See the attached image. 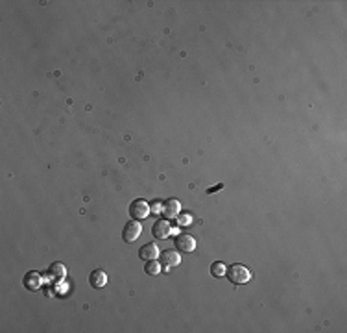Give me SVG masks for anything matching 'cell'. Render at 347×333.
Masks as SVG:
<instances>
[{
	"mask_svg": "<svg viewBox=\"0 0 347 333\" xmlns=\"http://www.w3.org/2000/svg\"><path fill=\"white\" fill-rule=\"evenodd\" d=\"M161 270H163V266H161V263L155 261V259L146 261V265H144V272H146V274H150V276H155V274H159Z\"/></svg>",
	"mask_w": 347,
	"mask_h": 333,
	"instance_id": "cell-12",
	"label": "cell"
},
{
	"mask_svg": "<svg viewBox=\"0 0 347 333\" xmlns=\"http://www.w3.org/2000/svg\"><path fill=\"white\" fill-rule=\"evenodd\" d=\"M107 283V274L102 270V268H96V270L91 272L89 276V285L95 287V289H102Z\"/></svg>",
	"mask_w": 347,
	"mask_h": 333,
	"instance_id": "cell-9",
	"label": "cell"
},
{
	"mask_svg": "<svg viewBox=\"0 0 347 333\" xmlns=\"http://www.w3.org/2000/svg\"><path fill=\"white\" fill-rule=\"evenodd\" d=\"M174 246L177 248V252L189 254V252H194L196 241H194V237L187 235V233H179V235H176V239H174Z\"/></svg>",
	"mask_w": 347,
	"mask_h": 333,
	"instance_id": "cell-5",
	"label": "cell"
},
{
	"mask_svg": "<svg viewBox=\"0 0 347 333\" xmlns=\"http://www.w3.org/2000/svg\"><path fill=\"white\" fill-rule=\"evenodd\" d=\"M130 217L131 218H135V220H144V218L148 217V215H151L150 213V204L146 202V200H143V198H137V200H133L130 204Z\"/></svg>",
	"mask_w": 347,
	"mask_h": 333,
	"instance_id": "cell-2",
	"label": "cell"
},
{
	"mask_svg": "<svg viewBox=\"0 0 347 333\" xmlns=\"http://www.w3.org/2000/svg\"><path fill=\"white\" fill-rule=\"evenodd\" d=\"M211 274L214 278H220V276H224L225 274V265L224 263H220V261H214L211 265Z\"/></svg>",
	"mask_w": 347,
	"mask_h": 333,
	"instance_id": "cell-14",
	"label": "cell"
},
{
	"mask_svg": "<svg viewBox=\"0 0 347 333\" xmlns=\"http://www.w3.org/2000/svg\"><path fill=\"white\" fill-rule=\"evenodd\" d=\"M163 211V202H159V200H153L150 204V213H153V215H159Z\"/></svg>",
	"mask_w": 347,
	"mask_h": 333,
	"instance_id": "cell-15",
	"label": "cell"
},
{
	"mask_svg": "<svg viewBox=\"0 0 347 333\" xmlns=\"http://www.w3.org/2000/svg\"><path fill=\"white\" fill-rule=\"evenodd\" d=\"M172 231H174V228L168 220H157L155 224L151 226V235L155 239H168Z\"/></svg>",
	"mask_w": 347,
	"mask_h": 333,
	"instance_id": "cell-6",
	"label": "cell"
},
{
	"mask_svg": "<svg viewBox=\"0 0 347 333\" xmlns=\"http://www.w3.org/2000/svg\"><path fill=\"white\" fill-rule=\"evenodd\" d=\"M159 248H157L155 243H148V245L141 246V250H139V258L144 259V261H150V259H157L159 258Z\"/></svg>",
	"mask_w": 347,
	"mask_h": 333,
	"instance_id": "cell-10",
	"label": "cell"
},
{
	"mask_svg": "<svg viewBox=\"0 0 347 333\" xmlns=\"http://www.w3.org/2000/svg\"><path fill=\"white\" fill-rule=\"evenodd\" d=\"M159 263L164 270H168V268H174L181 263V256L176 250H163L159 254Z\"/></svg>",
	"mask_w": 347,
	"mask_h": 333,
	"instance_id": "cell-4",
	"label": "cell"
},
{
	"mask_svg": "<svg viewBox=\"0 0 347 333\" xmlns=\"http://www.w3.org/2000/svg\"><path fill=\"white\" fill-rule=\"evenodd\" d=\"M65 274H67V270H65V265H63V263H52V265L48 266V278L50 279L61 281V279L65 278Z\"/></svg>",
	"mask_w": 347,
	"mask_h": 333,
	"instance_id": "cell-11",
	"label": "cell"
},
{
	"mask_svg": "<svg viewBox=\"0 0 347 333\" xmlns=\"http://www.w3.org/2000/svg\"><path fill=\"white\" fill-rule=\"evenodd\" d=\"M176 222H177V226H179V228H187V226H191L192 217L189 215V213H183V211H181V213H179V215L176 217Z\"/></svg>",
	"mask_w": 347,
	"mask_h": 333,
	"instance_id": "cell-13",
	"label": "cell"
},
{
	"mask_svg": "<svg viewBox=\"0 0 347 333\" xmlns=\"http://www.w3.org/2000/svg\"><path fill=\"white\" fill-rule=\"evenodd\" d=\"M22 283L26 287L28 291H39L41 289V283H43V278L41 274L37 270H30L24 274V278H22Z\"/></svg>",
	"mask_w": 347,
	"mask_h": 333,
	"instance_id": "cell-7",
	"label": "cell"
},
{
	"mask_svg": "<svg viewBox=\"0 0 347 333\" xmlns=\"http://www.w3.org/2000/svg\"><path fill=\"white\" fill-rule=\"evenodd\" d=\"M222 187H224V185H222V184H218L216 187H211V189L207 191V193H209V195H211V193H214V191H218V189H222Z\"/></svg>",
	"mask_w": 347,
	"mask_h": 333,
	"instance_id": "cell-16",
	"label": "cell"
},
{
	"mask_svg": "<svg viewBox=\"0 0 347 333\" xmlns=\"http://www.w3.org/2000/svg\"><path fill=\"white\" fill-rule=\"evenodd\" d=\"M179 213H181V204L177 202L176 198H168V200H164L163 211H161V215H163L164 218H176Z\"/></svg>",
	"mask_w": 347,
	"mask_h": 333,
	"instance_id": "cell-8",
	"label": "cell"
},
{
	"mask_svg": "<svg viewBox=\"0 0 347 333\" xmlns=\"http://www.w3.org/2000/svg\"><path fill=\"white\" fill-rule=\"evenodd\" d=\"M141 233H143V226H141V222H139V220H130L128 224L124 226V230H122L124 243H133V241L139 239Z\"/></svg>",
	"mask_w": 347,
	"mask_h": 333,
	"instance_id": "cell-3",
	"label": "cell"
},
{
	"mask_svg": "<svg viewBox=\"0 0 347 333\" xmlns=\"http://www.w3.org/2000/svg\"><path fill=\"white\" fill-rule=\"evenodd\" d=\"M225 276L235 285H244L251 279V270L244 265H231L225 268Z\"/></svg>",
	"mask_w": 347,
	"mask_h": 333,
	"instance_id": "cell-1",
	"label": "cell"
}]
</instances>
